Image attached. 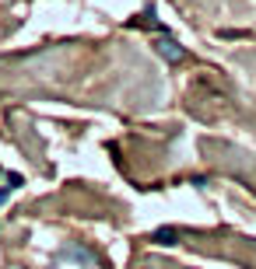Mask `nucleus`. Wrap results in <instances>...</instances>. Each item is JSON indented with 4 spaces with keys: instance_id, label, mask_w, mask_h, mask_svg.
Wrapping results in <instances>:
<instances>
[{
    "instance_id": "1",
    "label": "nucleus",
    "mask_w": 256,
    "mask_h": 269,
    "mask_svg": "<svg viewBox=\"0 0 256 269\" xmlns=\"http://www.w3.org/2000/svg\"><path fill=\"white\" fill-rule=\"evenodd\" d=\"M60 259H74V262L95 266V252H88V248H81V245H67V248H60Z\"/></svg>"
},
{
    "instance_id": "2",
    "label": "nucleus",
    "mask_w": 256,
    "mask_h": 269,
    "mask_svg": "<svg viewBox=\"0 0 256 269\" xmlns=\"http://www.w3.org/2000/svg\"><path fill=\"white\" fill-rule=\"evenodd\" d=\"M158 53H162L169 63H179V60L186 56V49H179V42H172V39H162V42H158Z\"/></svg>"
},
{
    "instance_id": "3",
    "label": "nucleus",
    "mask_w": 256,
    "mask_h": 269,
    "mask_svg": "<svg viewBox=\"0 0 256 269\" xmlns=\"http://www.w3.org/2000/svg\"><path fill=\"white\" fill-rule=\"evenodd\" d=\"M175 238H179L175 227H162V231H155V241H158V245H175Z\"/></svg>"
}]
</instances>
